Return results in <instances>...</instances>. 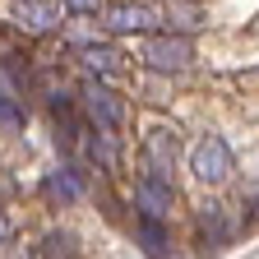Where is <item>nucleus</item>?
Instances as JSON below:
<instances>
[{
	"instance_id": "1",
	"label": "nucleus",
	"mask_w": 259,
	"mask_h": 259,
	"mask_svg": "<svg viewBox=\"0 0 259 259\" xmlns=\"http://www.w3.org/2000/svg\"><path fill=\"white\" fill-rule=\"evenodd\" d=\"M190 171L204 185H222L236 171V157H232V148H227V139L222 135H204L199 144H194V153H190Z\"/></svg>"
},
{
	"instance_id": "2",
	"label": "nucleus",
	"mask_w": 259,
	"mask_h": 259,
	"mask_svg": "<svg viewBox=\"0 0 259 259\" xmlns=\"http://www.w3.org/2000/svg\"><path fill=\"white\" fill-rule=\"evenodd\" d=\"M190 60H194V42L181 37V32H162V37L144 42V65H148V70L171 74V70H185Z\"/></svg>"
},
{
	"instance_id": "3",
	"label": "nucleus",
	"mask_w": 259,
	"mask_h": 259,
	"mask_svg": "<svg viewBox=\"0 0 259 259\" xmlns=\"http://www.w3.org/2000/svg\"><path fill=\"white\" fill-rule=\"evenodd\" d=\"M171 204H176V185H171V176L148 167L144 181H139V190H135V208H139L144 218H167Z\"/></svg>"
},
{
	"instance_id": "4",
	"label": "nucleus",
	"mask_w": 259,
	"mask_h": 259,
	"mask_svg": "<svg viewBox=\"0 0 259 259\" xmlns=\"http://www.w3.org/2000/svg\"><path fill=\"white\" fill-rule=\"evenodd\" d=\"M65 19V10L56 5V0H19L14 5V28L28 32V37H47V32H56Z\"/></svg>"
},
{
	"instance_id": "5",
	"label": "nucleus",
	"mask_w": 259,
	"mask_h": 259,
	"mask_svg": "<svg viewBox=\"0 0 259 259\" xmlns=\"http://www.w3.org/2000/svg\"><path fill=\"white\" fill-rule=\"evenodd\" d=\"M79 97H83V111H88V120H93L97 130H120V120H125V107H120V97H116L111 88H102L97 79H88Z\"/></svg>"
},
{
	"instance_id": "6",
	"label": "nucleus",
	"mask_w": 259,
	"mask_h": 259,
	"mask_svg": "<svg viewBox=\"0 0 259 259\" xmlns=\"http://www.w3.org/2000/svg\"><path fill=\"white\" fill-rule=\"evenodd\" d=\"M162 23V14L153 10V5H111L107 10V28L111 32H148V28H157Z\"/></svg>"
},
{
	"instance_id": "7",
	"label": "nucleus",
	"mask_w": 259,
	"mask_h": 259,
	"mask_svg": "<svg viewBox=\"0 0 259 259\" xmlns=\"http://www.w3.org/2000/svg\"><path fill=\"white\" fill-rule=\"evenodd\" d=\"M157 14H162V23H167V32H181V37L204 28V5L199 0H167Z\"/></svg>"
},
{
	"instance_id": "8",
	"label": "nucleus",
	"mask_w": 259,
	"mask_h": 259,
	"mask_svg": "<svg viewBox=\"0 0 259 259\" xmlns=\"http://www.w3.org/2000/svg\"><path fill=\"white\" fill-rule=\"evenodd\" d=\"M176 153H181V144H176L171 130H148V135H144V157H148L153 171H171Z\"/></svg>"
},
{
	"instance_id": "9",
	"label": "nucleus",
	"mask_w": 259,
	"mask_h": 259,
	"mask_svg": "<svg viewBox=\"0 0 259 259\" xmlns=\"http://www.w3.org/2000/svg\"><path fill=\"white\" fill-rule=\"evenodd\" d=\"M227 236H232V227H227V208L222 204H204L199 208V241H204V250H222Z\"/></svg>"
},
{
	"instance_id": "10",
	"label": "nucleus",
	"mask_w": 259,
	"mask_h": 259,
	"mask_svg": "<svg viewBox=\"0 0 259 259\" xmlns=\"http://www.w3.org/2000/svg\"><path fill=\"white\" fill-rule=\"evenodd\" d=\"M79 60L88 65V74H116L125 65V56L107 42H79Z\"/></svg>"
},
{
	"instance_id": "11",
	"label": "nucleus",
	"mask_w": 259,
	"mask_h": 259,
	"mask_svg": "<svg viewBox=\"0 0 259 259\" xmlns=\"http://www.w3.org/2000/svg\"><path fill=\"white\" fill-rule=\"evenodd\" d=\"M139 236H144V250H148L153 259L167 254V232H162V218H144V213H139Z\"/></svg>"
},
{
	"instance_id": "12",
	"label": "nucleus",
	"mask_w": 259,
	"mask_h": 259,
	"mask_svg": "<svg viewBox=\"0 0 259 259\" xmlns=\"http://www.w3.org/2000/svg\"><path fill=\"white\" fill-rule=\"evenodd\" d=\"M23 120H28L23 102H14V93H5V88H0V125H5V130H19Z\"/></svg>"
},
{
	"instance_id": "13",
	"label": "nucleus",
	"mask_w": 259,
	"mask_h": 259,
	"mask_svg": "<svg viewBox=\"0 0 259 259\" xmlns=\"http://www.w3.org/2000/svg\"><path fill=\"white\" fill-rule=\"evenodd\" d=\"M47 259H74V236L70 232H51L47 236Z\"/></svg>"
},
{
	"instance_id": "14",
	"label": "nucleus",
	"mask_w": 259,
	"mask_h": 259,
	"mask_svg": "<svg viewBox=\"0 0 259 259\" xmlns=\"http://www.w3.org/2000/svg\"><path fill=\"white\" fill-rule=\"evenodd\" d=\"M47 194H60V199H74V194H79V185H74V171H60V176H51V181H47Z\"/></svg>"
},
{
	"instance_id": "15",
	"label": "nucleus",
	"mask_w": 259,
	"mask_h": 259,
	"mask_svg": "<svg viewBox=\"0 0 259 259\" xmlns=\"http://www.w3.org/2000/svg\"><path fill=\"white\" fill-rule=\"evenodd\" d=\"M65 10H74V14H97L102 10V0H60Z\"/></svg>"
},
{
	"instance_id": "16",
	"label": "nucleus",
	"mask_w": 259,
	"mask_h": 259,
	"mask_svg": "<svg viewBox=\"0 0 259 259\" xmlns=\"http://www.w3.org/2000/svg\"><path fill=\"white\" fill-rule=\"evenodd\" d=\"M5 236H10V218L0 213V241H5Z\"/></svg>"
}]
</instances>
